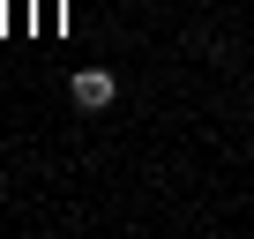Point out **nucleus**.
I'll use <instances>...</instances> for the list:
<instances>
[{"label": "nucleus", "instance_id": "f257e3e1", "mask_svg": "<svg viewBox=\"0 0 254 239\" xmlns=\"http://www.w3.org/2000/svg\"><path fill=\"white\" fill-rule=\"evenodd\" d=\"M67 90H75V105H82V112H105V105L120 97V82H112L105 67H75V82H67Z\"/></svg>", "mask_w": 254, "mask_h": 239}]
</instances>
